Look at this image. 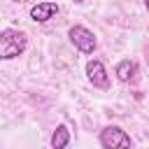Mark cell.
Here are the masks:
<instances>
[{"mask_svg": "<svg viewBox=\"0 0 149 149\" xmlns=\"http://www.w3.org/2000/svg\"><path fill=\"white\" fill-rule=\"evenodd\" d=\"M14 2H23V0H14Z\"/></svg>", "mask_w": 149, "mask_h": 149, "instance_id": "cell-10", "label": "cell"}, {"mask_svg": "<svg viewBox=\"0 0 149 149\" xmlns=\"http://www.w3.org/2000/svg\"><path fill=\"white\" fill-rule=\"evenodd\" d=\"M28 49V35L19 28H5L0 30V61H12L23 56Z\"/></svg>", "mask_w": 149, "mask_h": 149, "instance_id": "cell-1", "label": "cell"}, {"mask_svg": "<svg viewBox=\"0 0 149 149\" xmlns=\"http://www.w3.org/2000/svg\"><path fill=\"white\" fill-rule=\"evenodd\" d=\"M114 74H116V79L123 81V84L135 81V77H137V65H135V61H130V58L119 61L116 68H114Z\"/></svg>", "mask_w": 149, "mask_h": 149, "instance_id": "cell-6", "label": "cell"}, {"mask_svg": "<svg viewBox=\"0 0 149 149\" xmlns=\"http://www.w3.org/2000/svg\"><path fill=\"white\" fill-rule=\"evenodd\" d=\"M72 2H77V5H81V2H84V0H72Z\"/></svg>", "mask_w": 149, "mask_h": 149, "instance_id": "cell-9", "label": "cell"}, {"mask_svg": "<svg viewBox=\"0 0 149 149\" xmlns=\"http://www.w3.org/2000/svg\"><path fill=\"white\" fill-rule=\"evenodd\" d=\"M68 37H70V42L74 44V49L81 51V54H93L95 47H98L95 35H93L86 26H72V28L68 30Z\"/></svg>", "mask_w": 149, "mask_h": 149, "instance_id": "cell-3", "label": "cell"}, {"mask_svg": "<svg viewBox=\"0 0 149 149\" xmlns=\"http://www.w3.org/2000/svg\"><path fill=\"white\" fill-rule=\"evenodd\" d=\"M86 79H88L95 88H107V86H109V74H107L102 61L91 58V61L86 63Z\"/></svg>", "mask_w": 149, "mask_h": 149, "instance_id": "cell-4", "label": "cell"}, {"mask_svg": "<svg viewBox=\"0 0 149 149\" xmlns=\"http://www.w3.org/2000/svg\"><path fill=\"white\" fill-rule=\"evenodd\" d=\"M56 14H58V5L54 0H44V2H37L30 7V21H35V23H47Z\"/></svg>", "mask_w": 149, "mask_h": 149, "instance_id": "cell-5", "label": "cell"}, {"mask_svg": "<svg viewBox=\"0 0 149 149\" xmlns=\"http://www.w3.org/2000/svg\"><path fill=\"white\" fill-rule=\"evenodd\" d=\"M98 140L102 149H133V140L121 126H105Z\"/></svg>", "mask_w": 149, "mask_h": 149, "instance_id": "cell-2", "label": "cell"}, {"mask_svg": "<svg viewBox=\"0 0 149 149\" xmlns=\"http://www.w3.org/2000/svg\"><path fill=\"white\" fill-rule=\"evenodd\" d=\"M144 7H147V12H149V0H144Z\"/></svg>", "mask_w": 149, "mask_h": 149, "instance_id": "cell-8", "label": "cell"}, {"mask_svg": "<svg viewBox=\"0 0 149 149\" xmlns=\"http://www.w3.org/2000/svg\"><path fill=\"white\" fill-rule=\"evenodd\" d=\"M70 144V130L65 123H58L56 130L51 133V149H65Z\"/></svg>", "mask_w": 149, "mask_h": 149, "instance_id": "cell-7", "label": "cell"}]
</instances>
